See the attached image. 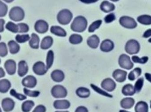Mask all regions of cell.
Returning a JSON list of instances; mask_svg holds the SVG:
<instances>
[{
    "mask_svg": "<svg viewBox=\"0 0 151 112\" xmlns=\"http://www.w3.org/2000/svg\"><path fill=\"white\" fill-rule=\"evenodd\" d=\"M35 106L32 100H28L24 101L21 105V110L23 112H30Z\"/></svg>",
    "mask_w": 151,
    "mask_h": 112,
    "instance_id": "cell-31",
    "label": "cell"
},
{
    "mask_svg": "<svg viewBox=\"0 0 151 112\" xmlns=\"http://www.w3.org/2000/svg\"><path fill=\"white\" fill-rule=\"evenodd\" d=\"M5 76V72L2 67H0V79L4 77Z\"/></svg>",
    "mask_w": 151,
    "mask_h": 112,
    "instance_id": "cell-52",
    "label": "cell"
},
{
    "mask_svg": "<svg viewBox=\"0 0 151 112\" xmlns=\"http://www.w3.org/2000/svg\"><path fill=\"white\" fill-rule=\"evenodd\" d=\"M148 42H149V43H151V38H150L149 39V40H148Z\"/></svg>",
    "mask_w": 151,
    "mask_h": 112,
    "instance_id": "cell-58",
    "label": "cell"
},
{
    "mask_svg": "<svg viewBox=\"0 0 151 112\" xmlns=\"http://www.w3.org/2000/svg\"><path fill=\"white\" fill-rule=\"evenodd\" d=\"M140 48L141 46L140 43L136 40H129L125 45V51L127 53L130 55L138 53L140 52Z\"/></svg>",
    "mask_w": 151,
    "mask_h": 112,
    "instance_id": "cell-4",
    "label": "cell"
},
{
    "mask_svg": "<svg viewBox=\"0 0 151 112\" xmlns=\"http://www.w3.org/2000/svg\"><path fill=\"white\" fill-rule=\"evenodd\" d=\"M88 26V21L85 17L78 16L76 17L71 24L72 30L75 32L82 33L86 30Z\"/></svg>",
    "mask_w": 151,
    "mask_h": 112,
    "instance_id": "cell-1",
    "label": "cell"
},
{
    "mask_svg": "<svg viewBox=\"0 0 151 112\" xmlns=\"http://www.w3.org/2000/svg\"><path fill=\"white\" fill-rule=\"evenodd\" d=\"M21 84L24 88L33 89L37 85V80L33 75H29L22 79Z\"/></svg>",
    "mask_w": 151,
    "mask_h": 112,
    "instance_id": "cell-11",
    "label": "cell"
},
{
    "mask_svg": "<svg viewBox=\"0 0 151 112\" xmlns=\"http://www.w3.org/2000/svg\"><path fill=\"white\" fill-rule=\"evenodd\" d=\"M9 52L11 54L15 55L20 51V47L18 43L15 40H11L8 42Z\"/></svg>",
    "mask_w": 151,
    "mask_h": 112,
    "instance_id": "cell-26",
    "label": "cell"
},
{
    "mask_svg": "<svg viewBox=\"0 0 151 112\" xmlns=\"http://www.w3.org/2000/svg\"><path fill=\"white\" fill-rule=\"evenodd\" d=\"M90 87H91V89L96 93H98L99 95L101 96H104L106 97L110 98H113V96L111 94H109L108 92L105 91L103 89L99 88L95 84H90Z\"/></svg>",
    "mask_w": 151,
    "mask_h": 112,
    "instance_id": "cell-34",
    "label": "cell"
},
{
    "mask_svg": "<svg viewBox=\"0 0 151 112\" xmlns=\"http://www.w3.org/2000/svg\"><path fill=\"white\" fill-rule=\"evenodd\" d=\"M145 79L151 83V74L149 73H146L145 74Z\"/></svg>",
    "mask_w": 151,
    "mask_h": 112,
    "instance_id": "cell-53",
    "label": "cell"
},
{
    "mask_svg": "<svg viewBox=\"0 0 151 112\" xmlns=\"http://www.w3.org/2000/svg\"><path fill=\"white\" fill-rule=\"evenodd\" d=\"M5 28L9 31L12 33H19V27L18 24H16L12 21H9L5 25Z\"/></svg>",
    "mask_w": 151,
    "mask_h": 112,
    "instance_id": "cell-36",
    "label": "cell"
},
{
    "mask_svg": "<svg viewBox=\"0 0 151 112\" xmlns=\"http://www.w3.org/2000/svg\"><path fill=\"white\" fill-rule=\"evenodd\" d=\"M150 108L151 109V100L150 102Z\"/></svg>",
    "mask_w": 151,
    "mask_h": 112,
    "instance_id": "cell-59",
    "label": "cell"
},
{
    "mask_svg": "<svg viewBox=\"0 0 151 112\" xmlns=\"http://www.w3.org/2000/svg\"><path fill=\"white\" fill-rule=\"evenodd\" d=\"M53 106L56 110H66L71 106V103L66 99H58L54 101Z\"/></svg>",
    "mask_w": 151,
    "mask_h": 112,
    "instance_id": "cell-15",
    "label": "cell"
},
{
    "mask_svg": "<svg viewBox=\"0 0 151 112\" xmlns=\"http://www.w3.org/2000/svg\"><path fill=\"white\" fill-rule=\"evenodd\" d=\"M19 27V33H26L29 30V26L26 23H18Z\"/></svg>",
    "mask_w": 151,
    "mask_h": 112,
    "instance_id": "cell-45",
    "label": "cell"
},
{
    "mask_svg": "<svg viewBox=\"0 0 151 112\" xmlns=\"http://www.w3.org/2000/svg\"><path fill=\"white\" fill-rule=\"evenodd\" d=\"M28 64L24 60H20L18 63L17 74L19 77H23L28 73Z\"/></svg>",
    "mask_w": 151,
    "mask_h": 112,
    "instance_id": "cell-18",
    "label": "cell"
},
{
    "mask_svg": "<svg viewBox=\"0 0 151 112\" xmlns=\"http://www.w3.org/2000/svg\"><path fill=\"white\" fill-rule=\"evenodd\" d=\"M143 38H147L151 37V29H149L145 31L142 35Z\"/></svg>",
    "mask_w": 151,
    "mask_h": 112,
    "instance_id": "cell-49",
    "label": "cell"
},
{
    "mask_svg": "<svg viewBox=\"0 0 151 112\" xmlns=\"http://www.w3.org/2000/svg\"><path fill=\"white\" fill-rule=\"evenodd\" d=\"M119 112H130L128 111H126V110H120L119 111Z\"/></svg>",
    "mask_w": 151,
    "mask_h": 112,
    "instance_id": "cell-56",
    "label": "cell"
},
{
    "mask_svg": "<svg viewBox=\"0 0 151 112\" xmlns=\"http://www.w3.org/2000/svg\"><path fill=\"white\" fill-rule=\"evenodd\" d=\"M55 59V54L52 50H49L46 57V66L48 69L51 68L53 66Z\"/></svg>",
    "mask_w": 151,
    "mask_h": 112,
    "instance_id": "cell-33",
    "label": "cell"
},
{
    "mask_svg": "<svg viewBox=\"0 0 151 112\" xmlns=\"http://www.w3.org/2000/svg\"><path fill=\"white\" fill-rule=\"evenodd\" d=\"M75 93L78 97L81 99L88 98L91 95L90 90L86 87H79L76 89Z\"/></svg>",
    "mask_w": 151,
    "mask_h": 112,
    "instance_id": "cell-23",
    "label": "cell"
},
{
    "mask_svg": "<svg viewBox=\"0 0 151 112\" xmlns=\"http://www.w3.org/2000/svg\"><path fill=\"white\" fill-rule=\"evenodd\" d=\"M116 86L114 80L109 77L105 78L101 83V88L107 92H112L116 89Z\"/></svg>",
    "mask_w": 151,
    "mask_h": 112,
    "instance_id": "cell-9",
    "label": "cell"
},
{
    "mask_svg": "<svg viewBox=\"0 0 151 112\" xmlns=\"http://www.w3.org/2000/svg\"><path fill=\"white\" fill-rule=\"evenodd\" d=\"M0 112H2L1 109V107H0Z\"/></svg>",
    "mask_w": 151,
    "mask_h": 112,
    "instance_id": "cell-60",
    "label": "cell"
},
{
    "mask_svg": "<svg viewBox=\"0 0 151 112\" xmlns=\"http://www.w3.org/2000/svg\"><path fill=\"white\" fill-rule=\"evenodd\" d=\"M32 70L34 74L37 75L43 76L47 74L48 69L44 62L39 61L34 64Z\"/></svg>",
    "mask_w": 151,
    "mask_h": 112,
    "instance_id": "cell-8",
    "label": "cell"
},
{
    "mask_svg": "<svg viewBox=\"0 0 151 112\" xmlns=\"http://www.w3.org/2000/svg\"><path fill=\"white\" fill-rule=\"evenodd\" d=\"M119 23L121 26L124 28L128 29H134L136 28L137 23L133 18L129 16H123L119 19Z\"/></svg>",
    "mask_w": 151,
    "mask_h": 112,
    "instance_id": "cell-7",
    "label": "cell"
},
{
    "mask_svg": "<svg viewBox=\"0 0 151 112\" xmlns=\"http://www.w3.org/2000/svg\"><path fill=\"white\" fill-rule=\"evenodd\" d=\"M55 112H70L69 111H56Z\"/></svg>",
    "mask_w": 151,
    "mask_h": 112,
    "instance_id": "cell-55",
    "label": "cell"
},
{
    "mask_svg": "<svg viewBox=\"0 0 151 112\" xmlns=\"http://www.w3.org/2000/svg\"><path fill=\"white\" fill-rule=\"evenodd\" d=\"M15 103L12 99L5 98L2 100L1 107L4 111L10 112L15 108Z\"/></svg>",
    "mask_w": 151,
    "mask_h": 112,
    "instance_id": "cell-13",
    "label": "cell"
},
{
    "mask_svg": "<svg viewBox=\"0 0 151 112\" xmlns=\"http://www.w3.org/2000/svg\"><path fill=\"white\" fill-rule=\"evenodd\" d=\"M50 31L52 34L58 37H65L67 36V33L65 30L58 26H51Z\"/></svg>",
    "mask_w": 151,
    "mask_h": 112,
    "instance_id": "cell-24",
    "label": "cell"
},
{
    "mask_svg": "<svg viewBox=\"0 0 151 112\" xmlns=\"http://www.w3.org/2000/svg\"><path fill=\"white\" fill-rule=\"evenodd\" d=\"M10 94L12 96L15 98L16 99L19 100V101H24L27 99V96L24 94H21L18 93L17 91L14 89H11L9 91Z\"/></svg>",
    "mask_w": 151,
    "mask_h": 112,
    "instance_id": "cell-38",
    "label": "cell"
},
{
    "mask_svg": "<svg viewBox=\"0 0 151 112\" xmlns=\"http://www.w3.org/2000/svg\"><path fill=\"white\" fill-rule=\"evenodd\" d=\"M8 11V5L0 0V17H3L6 16Z\"/></svg>",
    "mask_w": 151,
    "mask_h": 112,
    "instance_id": "cell-43",
    "label": "cell"
},
{
    "mask_svg": "<svg viewBox=\"0 0 151 112\" xmlns=\"http://www.w3.org/2000/svg\"><path fill=\"white\" fill-rule=\"evenodd\" d=\"M102 23V20L101 19H98L96 20L90 25L88 31L89 33H93L96 30H97L101 26Z\"/></svg>",
    "mask_w": 151,
    "mask_h": 112,
    "instance_id": "cell-39",
    "label": "cell"
},
{
    "mask_svg": "<svg viewBox=\"0 0 151 112\" xmlns=\"http://www.w3.org/2000/svg\"><path fill=\"white\" fill-rule=\"evenodd\" d=\"M73 17L72 12L68 9H63L59 11L57 15L58 22L63 25L69 24Z\"/></svg>",
    "mask_w": 151,
    "mask_h": 112,
    "instance_id": "cell-2",
    "label": "cell"
},
{
    "mask_svg": "<svg viewBox=\"0 0 151 112\" xmlns=\"http://www.w3.org/2000/svg\"><path fill=\"white\" fill-rule=\"evenodd\" d=\"M47 108L43 105H39L37 106L33 110L32 112H46Z\"/></svg>",
    "mask_w": 151,
    "mask_h": 112,
    "instance_id": "cell-47",
    "label": "cell"
},
{
    "mask_svg": "<svg viewBox=\"0 0 151 112\" xmlns=\"http://www.w3.org/2000/svg\"><path fill=\"white\" fill-rule=\"evenodd\" d=\"M11 83L7 79L0 80V93L4 94L7 93L11 88Z\"/></svg>",
    "mask_w": 151,
    "mask_h": 112,
    "instance_id": "cell-27",
    "label": "cell"
},
{
    "mask_svg": "<svg viewBox=\"0 0 151 112\" xmlns=\"http://www.w3.org/2000/svg\"><path fill=\"white\" fill-rule=\"evenodd\" d=\"M79 1L86 4H90L96 2L99 0H79Z\"/></svg>",
    "mask_w": 151,
    "mask_h": 112,
    "instance_id": "cell-51",
    "label": "cell"
},
{
    "mask_svg": "<svg viewBox=\"0 0 151 112\" xmlns=\"http://www.w3.org/2000/svg\"><path fill=\"white\" fill-rule=\"evenodd\" d=\"M50 92L52 96L55 99L65 98L68 95L67 89L60 84H57L53 86Z\"/></svg>",
    "mask_w": 151,
    "mask_h": 112,
    "instance_id": "cell-5",
    "label": "cell"
},
{
    "mask_svg": "<svg viewBox=\"0 0 151 112\" xmlns=\"http://www.w3.org/2000/svg\"><path fill=\"white\" fill-rule=\"evenodd\" d=\"M25 15L24 11L19 6L12 7L9 13L10 19L16 22L22 21L24 18Z\"/></svg>",
    "mask_w": 151,
    "mask_h": 112,
    "instance_id": "cell-3",
    "label": "cell"
},
{
    "mask_svg": "<svg viewBox=\"0 0 151 112\" xmlns=\"http://www.w3.org/2000/svg\"><path fill=\"white\" fill-rule=\"evenodd\" d=\"M23 92L25 96H27L30 97H38L40 94V92L39 91L30 90L26 88H24L23 89Z\"/></svg>",
    "mask_w": 151,
    "mask_h": 112,
    "instance_id": "cell-40",
    "label": "cell"
},
{
    "mask_svg": "<svg viewBox=\"0 0 151 112\" xmlns=\"http://www.w3.org/2000/svg\"><path fill=\"white\" fill-rule=\"evenodd\" d=\"M1 59H0V64H1Z\"/></svg>",
    "mask_w": 151,
    "mask_h": 112,
    "instance_id": "cell-62",
    "label": "cell"
},
{
    "mask_svg": "<svg viewBox=\"0 0 151 112\" xmlns=\"http://www.w3.org/2000/svg\"><path fill=\"white\" fill-rule=\"evenodd\" d=\"M4 68L8 74L13 75L17 72V65L16 62L12 59L7 60L4 62Z\"/></svg>",
    "mask_w": 151,
    "mask_h": 112,
    "instance_id": "cell-12",
    "label": "cell"
},
{
    "mask_svg": "<svg viewBox=\"0 0 151 112\" xmlns=\"http://www.w3.org/2000/svg\"><path fill=\"white\" fill-rule=\"evenodd\" d=\"M118 63L120 67L127 70H130L134 67V63L130 57L126 54H122L120 55Z\"/></svg>",
    "mask_w": 151,
    "mask_h": 112,
    "instance_id": "cell-6",
    "label": "cell"
},
{
    "mask_svg": "<svg viewBox=\"0 0 151 112\" xmlns=\"http://www.w3.org/2000/svg\"><path fill=\"white\" fill-rule=\"evenodd\" d=\"M116 18V16L114 13H111L105 17L104 20L106 23H110L115 20Z\"/></svg>",
    "mask_w": 151,
    "mask_h": 112,
    "instance_id": "cell-46",
    "label": "cell"
},
{
    "mask_svg": "<svg viewBox=\"0 0 151 112\" xmlns=\"http://www.w3.org/2000/svg\"><path fill=\"white\" fill-rule=\"evenodd\" d=\"M40 38L36 33H32L29 40V45L34 49H39L40 47Z\"/></svg>",
    "mask_w": 151,
    "mask_h": 112,
    "instance_id": "cell-25",
    "label": "cell"
},
{
    "mask_svg": "<svg viewBox=\"0 0 151 112\" xmlns=\"http://www.w3.org/2000/svg\"><path fill=\"white\" fill-rule=\"evenodd\" d=\"M54 43V39L51 36H47L44 37L40 44V48L42 50H47L51 47Z\"/></svg>",
    "mask_w": 151,
    "mask_h": 112,
    "instance_id": "cell-22",
    "label": "cell"
},
{
    "mask_svg": "<svg viewBox=\"0 0 151 112\" xmlns=\"http://www.w3.org/2000/svg\"><path fill=\"white\" fill-rule=\"evenodd\" d=\"M127 71L120 69H115L112 73V77L119 83L124 82L127 79Z\"/></svg>",
    "mask_w": 151,
    "mask_h": 112,
    "instance_id": "cell-14",
    "label": "cell"
},
{
    "mask_svg": "<svg viewBox=\"0 0 151 112\" xmlns=\"http://www.w3.org/2000/svg\"><path fill=\"white\" fill-rule=\"evenodd\" d=\"M142 74V69L141 68L136 67L130 71L128 75V78L129 81H135Z\"/></svg>",
    "mask_w": 151,
    "mask_h": 112,
    "instance_id": "cell-29",
    "label": "cell"
},
{
    "mask_svg": "<svg viewBox=\"0 0 151 112\" xmlns=\"http://www.w3.org/2000/svg\"><path fill=\"white\" fill-rule=\"evenodd\" d=\"M137 21L138 23L144 25H151V16L146 14L141 15L137 17Z\"/></svg>",
    "mask_w": 151,
    "mask_h": 112,
    "instance_id": "cell-32",
    "label": "cell"
},
{
    "mask_svg": "<svg viewBox=\"0 0 151 112\" xmlns=\"http://www.w3.org/2000/svg\"><path fill=\"white\" fill-rule=\"evenodd\" d=\"M122 93L125 96H133L136 93L134 86L130 84H127L123 86Z\"/></svg>",
    "mask_w": 151,
    "mask_h": 112,
    "instance_id": "cell-28",
    "label": "cell"
},
{
    "mask_svg": "<svg viewBox=\"0 0 151 112\" xmlns=\"http://www.w3.org/2000/svg\"><path fill=\"white\" fill-rule=\"evenodd\" d=\"M5 2L8 3H10L12 2L14 0H3Z\"/></svg>",
    "mask_w": 151,
    "mask_h": 112,
    "instance_id": "cell-54",
    "label": "cell"
},
{
    "mask_svg": "<svg viewBox=\"0 0 151 112\" xmlns=\"http://www.w3.org/2000/svg\"><path fill=\"white\" fill-rule=\"evenodd\" d=\"M51 79L56 83L63 82L65 79V74L63 70L60 69H55L50 74Z\"/></svg>",
    "mask_w": 151,
    "mask_h": 112,
    "instance_id": "cell-17",
    "label": "cell"
},
{
    "mask_svg": "<svg viewBox=\"0 0 151 112\" xmlns=\"http://www.w3.org/2000/svg\"><path fill=\"white\" fill-rule=\"evenodd\" d=\"M1 35H0V40H1Z\"/></svg>",
    "mask_w": 151,
    "mask_h": 112,
    "instance_id": "cell-61",
    "label": "cell"
},
{
    "mask_svg": "<svg viewBox=\"0 0 151 112\" xmlns=\"http://www.w3.org/2000/svg\"><path fill=\"white\" fill-rule=\"evenodd\" d=\"M144 84V79L143 77H141L138 78L135 84L134 88L136 93H139L142 91Z\"/></svg>",
    "mask_w": 151,
    "mask_h": 112,
    "instance_id": "cell-42",
    "label": "cell"
},
{
    "mask_svg": "<svg viewBox=\"0 0 151 112\" xmlns=\"http://www.w3.org/2000/svg\"><path fill=\"white\" fill-rule=\"evenodd\" d=\"M88 45L92 49H96L98 47L100 43V39L97 35L93 34L87 39Z\"/></svg>",
    "mask_w": 151,
    "mask_h": 112,
    "instance_id": "cell-19",
    "label": "cell"
},
{
    "mask_svg": "<svg viewBox=\"0 0 151 112\" xmlns=\"http://www.w3.org/2000/svg\"><path fill=\"white\" fill-rule=\"evenodd\" d=\"M74 112H89V111L87 107L83 106H80L76 108Z\"/></svg>",
    "mask_w": 151,
    "mask_h": 112,
    "instance_id": "cell-48",
    "label": "cell"
},
{
    "mask_svg": "<svg viewBox=\"0 0 151 112\" xmlns=\"http://www.w3.org/2000/svg\"><path fill=\"white\" fill-rule=\"evenodd\" d=\"M83 40L81 35L77 33H73L69 38V42L72 45H78L81 44Z\"/></svg>",
    "mask_w": 151,
    "mask_h": 112,
    "instance_id": "cell-35",
    "label": "cell"
},
{
    "mask_svg": "<svg viewBox=\"0 0 151 112\" xmlns=\"http://www.w3.org/2000/svg\"><path fill=\"white\" fill-rule=\"evenodd\" d=\"M5 21L3 18H0V33H2L4 31V25Z\"/></svg>",
    "mask_w": 151,
    "mask_h": 112,
    "instance_id": "cell-50",
    "label": "cell"
},
{
    "mask_svg": "<svg viewBox=\"0 0 151 112\" xmlns=\"http://www.w3.org/2000/svg\"><path fill=\"white\" fill-rule=\"evenodd\" d=\"M110 1H111L113 2H117L118 1H119V0H110Z\"/></svg>",
    "mask_w": 151,
    "mask_h": 112,
    "instance_id": "cell-57",
    "label": "cell"
},
{
    "mask_svg": "<svg viewBox=\"0 0 151 112\" xmlns=\"http://www.w3.org/2000/svg\"><path fill=\"white\" fill-rule=\"evenodd\" d=\"M149 58L148 56H145L140 58L137 55H134L132 57V60L134 63L144 64L147 63L149 61Z\"/></svg>",
    "mask_w": 151,
    "mask_h": 112,
    "instance_id": "cell-41",
    "label": "cell"
},
{
    "mask_svg": "<svg viewBox=\"0 0 151 112\" xmlns=\"http://www.w3.org/2000/svg\"><path fill=\"white\" fill-rule=\"evenodd\" d=\"M30 35L28 34H17L15 36V40L17 43H24L27 42L30 39Z\"/></svg>",
    "mask_w": 151,
    "mask_h": 112,
    "instance_id": "cell-37",
    "label": "cell"
},
{
    "mask_svg": "<svg viewBox=\"0 0 151 112\" xmlns=\"http://www.w3.org/2000/svg\"><path fill=\"white\" fill-rule=\"evenodd\" d=\"M114 48V43L109 39L104 40L100 44V50L104 52H109L112 51Z\"/></svg>",
    "mask_w": 151,
    "mask_h": 112,
    "instance_id": "cell-16",
    "label": "cell"
},
{
    "mask_svg": "<svg viewBox=\"0 0 151 112\" xmlns=\"http://www.w3.org/2000/svg\"><path fill=\"white\" fill-rule=\"evenodd\" d=\"M48 23L43 19H39L36 21L34 25L35 30L38 33L43 34L46 33L49 30Z\"/></svg>",
    "mask_w": 151,
    "mask_h": 112,
    "instance_id": "cell-10",
    "label": "cell"
},
{
    "mask_svg": "<svg viewBox=\"0 0 151 112\" xmlns=\"http://www.w3.org/2000/svg\"><path fill=\"white\" fill-rule=\"evenodd\" d=\"M135 112H149V106L145 101H140L137 102L135 106Z\"/></svg>",
    "mask_w": 151,
    "mask_h": 112,
    "instance_id": "cell-30",
    "label": "cell"
},
{
    "mask_svg": "<svg viewBox=\"0 0 151 112\" xmlns=\"http://www.w3.org/2000/svg\"><path fill=\"white\" fill-rule=\"evenodd\" d=\"M8 54V49L6 43L0 42V57H5Z\"/></svg>",
    "mask_w": 151,
    "mask_h": 112,
    "instance_id": "cell-44",
    "label": "cell"
},
{
    "mask_svg": "<svg viewBox=\"0 0 151 112\" xmlns=\"http://www.w3.org/2000/svg\"><path fill=\"white\" fill-rule=\"evenodd\" d=\"M135 103V101L133 98L127 97L121 100L120 104L122 109L128 110L131 109L134 106Z\"/></svg>",
    "mask_w": 151,
    "mask_h": 112,
    "instance_id": "cell-20",
    "label": "cell"
},
{
    "mask_svg": "<svg viewBox=\"0 0 151 112\" xmlns=\"http://www.w3.org/2000/svg\"><path fill=\"white\" fill-rule=\"evenodd\" d=\"M100 9L105 13H109L115 10V6L112 3L108 1H104L100 5Z\"/></svg>",
    "mask_w": 151,
    "mask_h": 112,
    "instance_id": "cell-21",
    "label": "cell"
}]
</instances>
